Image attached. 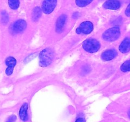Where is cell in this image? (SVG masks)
I'll return each mask as SVG.
<instances>
[{
    "label": "cell",
    "mask_w": 130,
    "mask_h": 122,
    "mask_svg": "<svg viewBox=\"0 0 130 122\" xmlns=\"http://www.w3.org/2000/svg\"><path fill=\"white\" fill-rule=\"evenodd\" d=\"M39 66L47 67L51 64L54 57V53L50 48H45L39 53Z\"/></svg>",
    "instance_id": "cell-1"
},
{
    "label": "cell",
    "mask_w": 130,
    "mask_h": 122,
    "mask_svg": "<svg viewBox=\"0 0 130 122\" xmlns=\"http://www.w3.org/2000/svg\"><path fill=\"white\" fill-rule=\"evenodd\" d=\"M121 35V30L119 27H113L105 30L102 34L103 39L107 41H114L119 38Z\"/></svg>",
    "instance_id": "cell-2"
},
{
    "label": "cell",
    "mask_w": 130,
    "mask_h": 122,
    "mask_svg": "<svg viewBox=\"0 0 130 122\" xmlns=\"http://www.w3.org/2000/svg\"><path fill=\"white\" fill-rule=\"evenodd\" d=\"M101 44L100 42L95 39H89L85 41L83 44L84 50L89 53H95L100 48Z\"/></svg>",
    "instance_id": "cell-3"
},
{
    "label": "cell",
    "mask_w": 130,
    "mask_h": 122,
    "mask_svg": "<svg viewBox=\"0 0 130 122\" xmlns=\"http://www.w3.org/2000/svg\"><path fill=\"white\" fill-rule=\"evenodd\" d=\"M93 30V24L90 21H85L80 24L76 29V33L78 34H88Z\"/></svg>",
    "instance_id": "cell-4"
},
{
    "label": "cell",
    "mask_w": 130,
    "mask_h": 122,
    "mask_svg": "<svg viewBox=\"0 0 130 122\" xmlns=\"http://www.w3.org/2000/svg\"><path fill=\"white\" fill-rule=\"evenodd\" d=\"M57 0H44L42 4V11L45 14H50L55 10Z\"/></svg>",
    "instance_id": "cell-5"
},
{
    "label": "cell",
    "mask_w": 130,
    "mask_h": 122,
    "mask_svg": "<svg viewBox=\"0 0 130 122\" xmlns=\"http://www.w3.org/2000/svg\"><path fill=\"white\" fill-rule=\"evenodd\" d=\"M27 27V23L23 19H19L13 23L11 29L13 33H20L24 31Z\"/></svg>",
    "instance_id": "cell-6"
},
{
    "label": "cell",
    "mask_w": 130,
    "mask_h": 122,
    "mask_svg": "<svg viewBox=\"0 0 130 122\" xmlns=\"http://www.w3.org/2000/svg\"><path fill=\"white\" fill-rule=\"evenodd\" d=\"M5 64L7 66L6 69V74L7 76H10L13 72V69L17 64V60L14 57H8L5 60Z\"/></svg>",
    "instance_id": "cell-7"
},
{
    "label": "cell",
    "mask_w": 130,
    "mask_h": 122,
    "mask_svg": "<svg viewBox=\"0 0 130 122\" xmlns=\"http://www.w3.org/2000/svg\"><path fill=\"white\" fill-rule=\"evenodd\" d=\"M103 6L107 10H116L121 7V3L119 0H107Z\"/></svg>",
    "instance_id": "cell-8"
},
{
    "label": "cell",
    "mask_w": 130,
    "mask_h": 122,
    "mask_svg": "<svg viewBox=\"0 0 130 122\" xmlns=\"http://www.w3.org/2000/svg\"><path fill=\"white\" fill-rule=\"evenodd\" d=\"M117 55H118V53H117L116 50H107L102 53V58L105 61H109L115 58Z\"/></svg>",
    "instance_id": "cell-9"
},
{
    "label": "cell",
    "mask_w": 130,
    "mask_h": 122,
    "mask_svg": "<svg viewBox=\"0 0 130 122\" xmlns=\"http://www.w3.org/2000/svg\"><path fill=\"white\" fill-rule=\"evenodd\" d=\"M66 20H67V16L65 14H62L58 18L56 23V30L57 33H61L62 31L66 24Z\"/></svg>",
    "instance_id": "cell-10"
},
{
    "label": "cell",
    "mask_w": 130,
    "mask_h": 122,
    "mask_svg": "<svg viewBox=\"0 0 130 122\" xmlns=\"http://www.w3.org/2000/svg\"><path fill=\"white\" fill-rule=\"evenodd\" d=\"M119 50L121 53H125L130 51V38H126L119 45Z\"/></svg>",
    "instance_id": "cell-11"
},
{
    "label": "cell",
    "mask_w": 130,
    "mask_h": 122,
    "mask_svg": "<svg viewBox=\"0 0 130 122\" xmlns=\"http://www.w3.org/2000/svg\"><path fill=\"white\" fill-rule=\"evenodd\" d=\"M27 109V103H24V104L22 105V107L20 108V111H19V116H20V118L23 121H26L28 119Z\"/></svg>",
    "instance_id": "cell-12"
},
{
    "label": "cell",
    "mask_w": 130,
    "mask_h": 122,
    "mask_svg": "<svg viewBox=\"0 0 130 122\" xmlns=\"http://www.w3.org/2000/svg\"><path fill=\"white\" fill-rule=\"evenodd\" d=\"M41 16V10L39 6L34 8L32 12V19L33 21L36 22L39 19Z\"/></svg>",
    "instance_id": "cell-13"
},
{
    "label": "cell",
    "mask_w": 130,
    "mask_h": 122,
    "mask_svg": "<svg viewBox=\"0 0 130 122\" xmlns=\"http://www.w3.org/2000/svg\"><path fill=\"white\" fill-rule=\"evenodd\" d=\"M8 5L12 10H17L20 6V0H8Z\"/></svg>",
    "instance_id": "cell-14"
},
{
    "label": "cell",
    "mask_w": 130,
    "mask_h": 122,
    "mask_svg": "<svg viewBox=\"0 0 130 122\" xmlns=\"http://www.w3.org/2000/svg\"><path fill=\"white\" fill-rule=\"evenodd\" d=\"M92 1L93 0H76V4L79 7H85Z\"/></svg>",
    "instance_id": "cell-15"
},
{
    "label": "cell",
    "mask_w": 130,
    "mask_h": 122,
    "mask_svg": "<svg viewBox=\"0 0 130 122\" xmlns=\"http://www.w3.org/2000/svg\"><path fill=\"white\" fill-rule=\"evenodd\" d=\"M121 70L123 72H128L130 71V60L124 62L121 66Z\"/></svg>",
    "instance_id": "cell-16"
},
{
    "label": "cell",
    "mask_w": 130,
    "mask_h": 122,
    "mask_svg": "<svg viewBox=\"0 0 130 122\" xmlns=\"http://www.w3.org/2000/svg\"><path fill=\"white\" fill-rule=\"evenodd\" d=\"M8 15L5 11H3L1 12V22L4 24H6L8 21Z\"/></svg>",
    "instance_id": "cell-17"
},
{
    "label": "cell",
    "mask_w": 130,
    "mask_h": 122,
    "mask_svg": "<svg viewBox=\"0 0 130 122\" xmlns=\"http://www.w3.org/2000/svg\"><path fill=\"white\" fill-rule=\"evenodd\" d=\"M125 14L127 17H130V3L129 4V5L127 6L126 9Z\"/></svg>",
    "instance_id": "cell-18"
},
{
    "label": "cell",
    "mask_w": 130,
    "mask_h": 122,
    "mask_svg": "<svg viewBox=\"0 0 130 122\" xmlns=\"http://www.w3.org/2000/svg\"><path fill=\"white\" fill-rule=\"evenodd\" d=\"M16 120V116L15 115H12L8 118V121L10 122H13L14 121Z\"/></svg>",
    "instance_id": "cell-19"
},
{
    "label": "cell",
    "mask_w": 130,
    "mask_h": 122,
    "mask_svg": "<svg viewBox=\"0 0 130 122\" xmlns=\"http://www.w3.org/2000/svg\"><path fill=\"white\" fill-rule=\"evenodd\" d=\"M76 122H85V119L82 117H79L77 118V119L76 120Z\"/></svg>",
    "instance_id": "cell-20"
},
{
    "label": "cell",
    "mask_w": 130,
    "mask_h": 122,
    "mask_svg": "<svg viewBox=\"0 0 130 122\" xmlns=\"http://www.w3.org/2000/svg\"><path fill=\"white\" fill-rule=\"evenodd\" d=\"M128 116H129V117L130 118V111L129 112H128Z\"/></svg>",
    "instance_id": "cell-21"
},
{
    "label": "cell",
    "mask_w": 130,
    "mask_h": 122,
    "mask_svg": "<svg viewBox=\"0 0 130 122\" xmlns=\"http://www.w3.org/2000/svg\"><path fill=\"white\" fill-rule=\"evenodd\" d=\"M6 122H10V121H6Z\"/></svg>",
    "instance_id": "cell-22"
}]
</instances>
